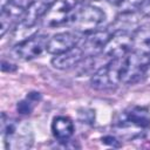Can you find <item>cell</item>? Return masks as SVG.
Returning <instances> with one entry per match:
<instances>
[{"label": "cell", "mask_w": 150, "mask_h": 150, "mask_svg": "<svg viewBox=\"0 0 150 150\" xmlns=\"http://www.w3.org/2000/svg\"><path fill=\"white\" fill-rule=\"evenodd\" d=\"M1 135L7 150H27L34 143V132L32 125L16 118H9L5 112L1 114Z\"/></svg>", "instance_id": "1"}, {"label": "cell", "mask_w": 150, "mask_h": 150, "mask_svg": "<svg viewBox=\"0 0 150 150\" xmlns=\"http://www.w3.org/2000/svg\"><path fill=\"white\" fill-rule=\"evenodd\" d=\"M104 19L105 13L101 8L93 5H82L74 8L69 22L76 32L88 34L96 30Z\"/></svg>", "instance_id": "2"}, {"label": "cell", "mask_w": 150, "mask_h": 150, "mask_svg": "<svg viewBox=\"0 0 150 150\" xmlns=\"http://www.w3.org/2000/svg\"><path fill=\"white\" fill-rule=\"evenodd\" d=\"M149 67H150L149 55H144L135 50H130L124 56L122 83L134 84L139 82L144 77Z\"/></svg>", "instance_id": "3"}, {"label": "cell", "mask_w": 150, "mask_h": 150, "mask_svg": "<svg viewBox=\"0 0 150 150\" xmlns=\"http://www.w3.org/2000/svg\"><path fill=\"white\" fill-rule=\"evenodd\" d=\"M48 42V36L45 34H34L19 43H16L12 53L16 59L23 60V61H29L33 60L42 54L43 50H46Z\"/></svg>", "instance_id": "4"}, {"label": "cell", "mask_w": 150, "mask_h": 150, "mask_svg": "<svg viewBox=\"0 0 150 150\" xmlns=\"http://www.w3.org/2000/svg\"><path fill=\"white\" fill-rule=\"evenodd\" d=\"M75 4L76 2H71L70 0H56L42 18L43 26L54 28L69 22L75 8Z\"/></svg>", "instance_id": "5"}, {"label": "cell", "mask_w": 150, "mask_h": 150, "mask_svg": "<svg viewBox=\"0 0 150 150\" xmlns=\"http://www.w3.org/2000/svg\"><path fill=\"white\" fill-rule=\"evenodd\" d=\"M131 49L132 34L125 32H114L103 49V54L111 60L125 56Z\"/></svg>", "instance_id": "6"}, {"label": "cell", "mask_w": 150, "mask_h": 150, "mask_svg": "<svg viewBox=\"0 0 150 150\" xmlns=\"http://www.w3.org/2000/svg\"><path fill=\"white\" fill-rule=\"evenodd\" d=\"M111 36V32L107 29H96L91 33L86 34L81 43V49L84 56H96L103 54V49Z\"/></svg>", "instance_id": "7"}, {"label": "cell", "mask_w": 150, "mask_h": 150, "mask_svg": "<svg viewBox=\"0 0 150 150\" xmlns=\"http://www.w3.org/2000/svg\"><path fill=\"white\" fill-rule=\"evenodd\" d=\"M79 42H80V36L76 33L61 32L54 34L52 38L48 39L46 50L52 55H57L77 46Z\"/></svg>", "instance_id": "8"}, {"label": "cell", "mask_w": 150, "mask_h": 150, "mask_svg": "<svg viewBox=\"0 0 150 150\" xmlns=\"http://www.w3.org/2000/svg\"><path fill=\"white\" fill-rule=\"evenodd\" d=\"M84 57L86 56L81 47L75 46L71 49L54 55V57L52 59V66L59 70H67L79 66Z\"/></svg>", "instance_id": "9"}, {"label": "cell", "mask_w": 150, "mask_h": 150, "mask_svg": "<svg viewBox=\"0 0 150 150\" xmlns=\"http://www.w3.org/2000/svg\"><path fill=\"white\" fill-rule=\"evenodd\" d=\"M50 6L41 0H32L27 6L21 16V26L25 28L34 27L40 19H42Z\"/></svg>", "instance_id": "10"}, {"label": "cell", "mask_w": 150, "mask_h": 150, "mask_svg": "<svg viewBox=\"0 0 150 150\" xmlns=\"http://www.w3.org/2000/svg\"><path fill=\"white\" fill-rule=\"evenodd\" d=\"M139 15L136 12L130 13H120L114 22L111 23V33L114 32H125V33H134L139 27Z\"/></svg>", "instance_id": "11"}, {"label": "cell", "mask_w": 150, "mask_h": 150, "mask_svg": "<svg viewBox=\"0 0 150 150\" xmlns=\"http://www.w3.org/2000/svg\"><path fill=\"white\" fill-rule=\"evenodd\" d=\"M52 134L59 142H68L74 134V123L69 117L56 116L52 122Z\"/></svg>", "instance_id": "12"}, {"label": "cell", "mask_w": 150, "mask_h": 150, "mask_svg": "<svg viewBox=\"0 0 150 150\" xmlns=\"http://www.w3.org/2000/svg\"><path fill=\"white\" fill-rule=\"evenodd\" d=\"M125 122L137 128H146L150 125V112L142 107H132L124 112Z\"/></svg>", "instance_id": "13"}, {"label": "cell", "mask_w": 150, "mask_h": 150, "mask_svg": "<svg viewBox=\"0 0 150 150\" xmlns=\"http://www.w3.org/2000/svg\"><path fill=\"white\" fill-rule=\"evenodd\" d=\"M137 53L150 55V28L138 27L132 33V49Z\"/></svg>", "instance_id": "14"}, {"label": "cell", "mask_w": 150, "mask_h": 150, "mask_svg": "<svg viewBox=\"0 0 150 150\" xmlns=\"http://www.w3.org/2000/svg\"><path fill=\"white\" fill-rule=\"evenodd\" d=\"M107 64V63H105ZM102 66L100 67L95 73L91 74L90 77V86L91 88L96 89V90H107L110 88H114L109 75H108V70H107V66Z\"/></svg>", "instance_id": "15"}, {"label": "cell", "mask_w": 150, "mask_h": 150, "mask_svg": "<svg viewBox=\"0 0 150 150\" xmlns=\"http://www.w3.org/2000/svg\"><path fill=\"white\" fill-rule=\"evenodd\" d=\"M143 0H122L118 5L117 8L120 13H130V12H136L139 9Z\"/></svg>", "instance_id": "16"}, {"label": "cell", "mask_w": 150, "mask_h": 150, "mask_svg": "<svg viewBox=\"0 0 150 150\" xmlns=\"http://www.w3.org/2000/svg\"><path fill=\"white\" fill-rule=\"evenodd\" d=\"M33 108H34V102L30 101V100L27 98V97H26L25 100L19 101L18 104H16V110H18V112H19V114H22V115H28V114H30L32 110H33Z\"/></svg>", "instance_id": "17"}, {"label": "cell", "mask_w": 150, "mask_h": 150, "mask_svg": "<svg viewBox=\"0 0 150 150\" xmlns=\"http://www.w3.org/2000/svg\"><path fill=\"white\" fill-rule=\"evenodd\" d=\"M79 117L82 121V123H93L95 118V114L90 109H83L82 112H79Z\"/></svg>", "instance_id": "18"}, {"label": "cell", "mask_w": 150, "mask_h": 150, "mask_svg": "<svg viewBox=\"0 0 150 150\" xmlns=\"http://www.w3.org/2000/svg\"><path fill=\"white\" fill-rule=\"evenodd\" d=\"M139 14L142 16H146L150 18V0H143L139 9H138Z\"/></svg>", "instance_id": "19"}, {"label": "cell", "mask_w": 150, "mask_h": 150, "mask_svg": "<svg viewBox=\"0 0 150 150\" xmlns=\"http://www.w3.org/2000/svg\"><path fill=\"white\" fill-rule=\"evenodd\" d=\"M102 143H104L107 145H110V146H120L118 141L114 136H104L102 138Z\"/></svg>", "instance_id": "20"}, {"label": "cell", "mask_w": 150, "mask_h": 150, "mask_svg": "<svg viewBox=\"0 0 150 150\" xmlns=\"http://www.w3.org/2000/svg\"><path fill=\"white\" fill-rule=\"evenodd\" d=\"M1 70L5 71V73H11V71H14L16 70V66L11 63V62H7V61H2L1 62Z\"/></svg>", "instance_id": "21"}, {"label": "cell", "mask_w": 150, "mask_h": 150, "mask_svg": "<svg viewBox=\"0 0 150 150\" xmlns=\"http://www.w3.org/2000/svg\"><path fill=\"white\" fill-rule=\"evenodd\" d=\"M27 98H29V100L33 101V102H38V101H40L41 95H40V93L34 91V93H29V94L27 95Z\"/></svg>", "instance_id": "22"}, {"label": "cell", "mask_w": 150, "mask_h": 150, "mask_svg": "<svg viewBox=\"0 0 150 150\" xmlns=\"http://www.w3.org/2000/svg\"><path fill=\"white\" fill-rule=\"evenodd\" d=\"M102 1H104V2H107V4H110V5H118L122 0H102Z\"/></svg>", "instance_id": "23"}, {"label": "cell", "mask_w": 150, "mask_h": 150, "mask_svg": "<svg viewBox=\"0 0 150 150\" xmlns=\"http://www.w3.org/2000/svg\"><path fill=\"white\" fill-rule=\"evenodd\" d=\"M41 1H43V2H46V4L48 5V6H52V5H53V4H54V2L56 1V0H41Z\"/></svg>", "instance_id": "24"}, {"label": "cell", "mask_w": 150, "mask_h": 150, "mask_svg": "<svg viewBox=\"0 0 150 150\" xmlns=\"http://www.w3.org/2000/svg\"><path fill=\"white\" fill-rule=\"evenodd\" d=\"M149 62H150V55H149Z\"/></svg>", "instance_id": "25"}]
</instances>
